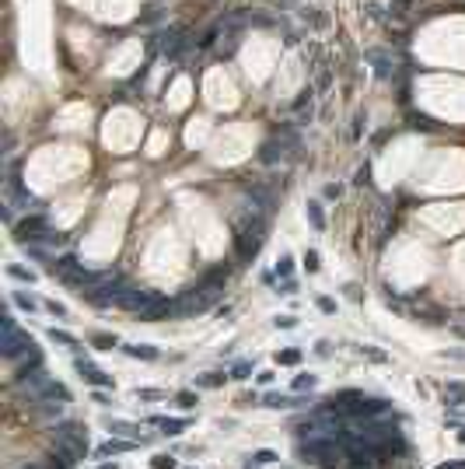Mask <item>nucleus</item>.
I'll return each instance as SVG.
<instances>
[{
	"label": "nucleus",
	"instance_id": "obj_1",
	"mask_svg": "<svg viewBox=\"0 0 465 469\" xmlns=\"http://www.w3.org/2000/svg\"><path fill=\"white\" fill-rule=\"evenodd\" d=\"M262 242H266V221L259 214H249L245 221H238V228H234V249H238L241 263H252L259 256V249H262Z\"/></svg>",
	"mask_w": 465,
	"mask_h": 469
},
{
	"label": "nucleus",
	"instance_id": "obj_2",
	"mask_svg": "<svg viewBox=\"0 0 465 469\" xmlns=\"http://www.w3.org/2000/svg\"><path fill=\"white\" fill-rule=\"evenodd\" d=\"M53 441H56V455L74 466L77 459H84V452H88V431L80 427V424H59V427L53 431Z\"/></svg>",
	"mask_w": 465,
	"mask_h": 469
},
{
	"label": "nucleus",
	"instance_id": "obj_3",
	"mask_svg": "<svg viewBox=\"0 0 465 469\" xmlns=\"http://www.w3.org/2000/svg\"><path fill=\"white\" fill-rule=\"evenodd\" d=\"M0 347H4V357H7V361H18L21 354H35L32 336L18 329L14 315H4V343H0Z\"/></svg>",
	"mask_w": 465,
	"mask_h": 469
},
{
	"label": "nucleus",
	"instance_id": "obj_4",
	"mask_svg": "<svg viewBox=\"0 0 465 469\" xmlns=\"http://www.w3.org/2000/svg\"><path fill=\"white\" fill-rule=\"evenodd\" d=\"M161 294H154V291H144V287H133V284H126L123 287V294L116 298V308H126V312H144V308H151Z\"/></svg>",
	"mask_w": 465,
	"mask_h": 469
},
{
	"label": "nucleus",
	"instance_id": "obj_5",
	"mask_svg": "<svg viewBox=\"0 0 465 469\" xmlns=\"http://www.w3.org/2000/svg\"><path fill=\"white\" fill-rule=\"evenodd\" d=\"M186 46H189V39H186V28H178V25L165 28V32H157V49H161L168 60H178L182 53H186Z\"/></svg>",
	"mask_w": 465,
	"mask_h": 469
},
{
	"label": "nucleus",
	"instance_id": "obj_6",
	"mask_svg": "<svg viewBox=\"0 0 465 469\" xmlns=\"http://www.w3.org/2000/svg\"><path fill=\"white\" fill-rule=\"evenodd\" d=\"M49 231V224H46V217L35 214V217H25L18 228H14V238H18L21 245H28V242H39L42 234Z\"/></svg>",
	"mask_w": 465,
	"mask_h": 469
},
{
	"label": "nucleus",
	"instance_id": "obj_7",
	"mask_svg": "<svg viewBox=\"0 0 465 469\" xmlns=\"http://www.w3.org/2000/svg\"><path fill=\"white\" fill-rule=\"evenodd\" d=\"M77 372L84 375V382H91V385H112V375L98 372V368H91L88 361H77Z\"/></svg>",
	"mask_w": 465,
	"mask_h": 469
},
{
	"label": "nucleus",
	"instance_id": "obj_8",
	"mask_svg": "<svg viewBox=\"0 0 465 469\" xmlns=\"http://www.w3.org/2000/svg\"><path fill=\"white\" fill-rule=\"evenodd\" d=\"M136 441H119V438H109V441H102V445H98V459H109V455H119V452H130L133 448Z\"/></svg>",
	"mask_w": 465,
	"mask_h": 469
},
{
	"label": "nucleus",
	"instance_id": "obj_9",
	"mask_svg": "<svg viewBox=\"0 0 465 469\" xmlns=\"http://www.w3.org/2000/svg\"><path fill=\"white\" fill-rule=\"evenodd\" d=\"M151 424H157L165 434H182V431H186V420H182V417H172V420H168V417H151Z\"/></svg>",
	"mask_w": 465,
	"mask_h": 469
},
{
	"label": "nucleus",
	"instance_id": "obj_10",
	"mask_svg": "<svg viewBox=\"0 0 465 469\" xmlns=\"http://www.w3.org/2000/svg\"><path fill=\"white\" fill-rule=\"evenodd\" d=\"M308 399H297V396H270L266 399V406H273V410H294V406H305Z\"/></svg>",
	"mask_w": 465,
	"mask_h": 469
},
{
	"label": "nucleus",
	"instance_id": "obj_11",
	"mask_svg": "<svg viewBox=\"0 0 465 469\" xmlns=\"http://www.w3.org/2000/svg\"><path fill=\"white\" fill-rule=\"evenodd\" d=\"M109 431H112V434H130V438H133V441H140V445H144V441H147V434H140V427H133V424H109Z\"/></svg>",
	"mask_w": 465,
	"mask_h": 469
},
{
	"label": "nucleus",
	"instance_id": "obj_12",
	"mask_svg": "<svg viewBox=\"0 0 465 469\" xmlns=\"http://www.w3.org/2000/svg\"><path fill=\"white\" fill-rule=\"evenodd\" d=\"M308 221H311V228H315V231H326V214H322V203H315V200L308 203Z\"/></svg>",
	"mask_w": 465,
	"mask_h": 469
},
{
	"label": "nucleus",
	"instance_id": "obj_13",
	"mask_svg": "<svg viewBox=\"0 0 465 469\" xmlns=\"http://www.w3.org/2000/svg\"><path fill=\"white\" fill-rule=\"evenodd\" d=\"M196 385H203V389H217V385H224V375L207 372V375H199V378H196Z\"/></svg>",
	"mask_w": 465,
	"mask_h": 469
},
{
	"label": "nucleus",
	"instance_id": "obj_14",
	"mask_svg": "<svg viewBox=\"0 0 465 469\" xmlns=\"http://www.w3.org/2000/svg\"><path fill=\"white\" fill-rule=\"evenodd\" d=\"M126 354H130V357H144V361H154V357H157L154 347H144V343H136V347H126Z\"/></svg>",
	"mask_w": 465,
	"mask_h": 469
},
{
	"label": "nucleus",
	"instance_id": "obj_15",
	"mask_svg": "<svg viewBox=\"0 0 465 469\" xmlns=\"http://www.w3.org/2000/svg\"><path fill=\"white\" fill-rule=\"evenodd\" d=\"M448 399H451V406H458V403H465V385H458V382H451V385H448Z\"/></svg>",
	"mask_w": 465,
	"mask_h": 469
},
{
	"label": "nucleus",
	"instance_id": "obj_16",
	"mask_svg": "<svg viewBox=\"0 0 465 469\" xmlns=\"http://www.w3.org/2000/svg\"><path fill=\"white\" fill-rule=\"evenodd\" d=\"M7 273L14 277V280H25V284H32V280H35V273H32V270H25V266H7Z\"/></svg>",
	"mask_w": 465,
	"mask_h": 469
},
{
	"label": "nucleus",
	"instance_id": "obj_17",
	"mask_svg": "<svg viewBox=\"0 0 465 469\" xmlns=\"http://www.w3.org/2000/svg\"><path fill=\"white\" fill-rule=\"evenodd\" d=\"M175 399H178V406H182V410H193L196 403H199V396H196V392H178Z\"/></svg>",
	"mask_w": 465,
	"mask_h": 469
},
{
	"label": "nucleus",
	"instance_id": "obj_18",
	"mask_svg": "<svg viewBox=\"0 0 465 469\" xmlns=\"http://www.w3.org/2000/svg\"><path fill=\"white\" fill-rule=\"evenodd\" d=\"M49 336H53L56 343H63V347H77V340H74L70 333H63V329H49Z\"/></svg>",
	"mask_w": 465,
	"mask_h": 469
},
{
	"label": "nucleus",
	"instance_id": "obj_19",
	"mask_svg": "<svg viewBox=\"0 0 465 469\" xmlns=\"http://www.w3.org/2000/svg\"><path fill=\"white\" fill-rule=\"evenodd\" d=\"M14 301H18L21 308H28V312H35V308H39V301H35V298H28V294H14Z\"/></svg>",
	"mask_w": 465,
	"mask_h": 469
},
{
	"label": "nucleus",
	"instance_id": "obj_20",
	"mask_svg": "<svg viewBox=\"0 0 465 469\" xmlns=\"http://www.w3.org/2000/svg\"><path fill=\"white\" fill-rule=\"evenodd\" d=\"M315 382H318L315 375H301V378H294V389H297V392H301V389H315Z\"/></svg>",
	"mask_w": 465,
	"mask_h": 469
},
{
	"label": "nucleus",
	"instance_id": "obj_21",
	"mask_svg": "<svg viewBox=\"0 0 465 469\" xmlns=\"http://www.w3.org/2000/svg\"><path fill=\"white\" fill-rule=\"evenodd\" d=\"M364 11H368V18H371V21H381V18H385V7H381V4H374V0H371Z\"/></svg>",
	"mask_w": 465,
	"mask_h": 469
},
{
	"label": "nucleus",
	"instance_id": "obj_22",
	"mask_svg": "<svg viewBox=\"0 0 465 469\" xmlns=\"http://www.w3.org/2000/svg\"><path fill=\"white\" fill-rule=\"evenodd\" d=\"M301 361V354L297 350H284V354H276V364H297Z\"/></svg>",
	"mask_w": 465,
	"mask_h": 469
},
{
	"label": "nucleus",
	"instance_id": "obj_23",
	"mask_svg": "<svg viewBox=\"0 0 465 469\" xmlns=\"http://www.w3.org/2000/svg\"><path fill=\"white\" fill-rule=\"evenodd\" d=\"M291 263H294L291 256H280V263H276V273H280V277H291Z\"/></svg>",
	"mask_w": 465,
	"mask_h": 469
},
{
	"label": "nucleus",
	"instance_id": "obj_24",
	"mask_svg": "<svg viewBox=\"0 0 465 469\" xmlns=\"http://www.w3.org/2000/svg\"><path fill=\"white\" fill-rule=\"evenodd\" d=\"M305 266H308V273H315L318 270V252L311 249V252H305Z\"/></svg>",
	"mask_w": 465,
	"mask_h": 469
},
{
	"label": "nucleus",
	"instance_id": "obj_25",
	"mask_svg": "<svg viewBox=\"0 0 465 469\" xmlns=\"http://www.w3.org/2000/svg\"><path fill=\"white\" fill-rule=\"evenodd\" d=\"M154 469H175V459H172V455H157Z\"/></svg>",
	"mask_w": 465,
	"mask_h": 469
},
{
	"label": "nucleus",
	"instance_id": "obj_26",
	"mask_svg": "<svg viewBox=\"0 0 465 469\" xmlns=\"http://www.w3.org/2000/svg\"><path fill=\"white\" fill-rule=\"evenodd\" d=\"M136 396H140V399H161L165 392H157V389H136Z\"/></svg>",
	"mask_w": 465,
	"mask_h": 469
},
{
	"label": "nucleus",
	"instance_id": "obj_27",
	"mask_svg": "<svg viewBox=\"0 0 465 469\" xmlns=\"http://www.w3.org/2000/svg\"><path fill=\"white\" fill-rule=\"evenodd\" d=\"M95 343L102 350H109V347H116V336H95Z\"/></svg>",
	"mask_w": 465,
	"mask_h": 469
},
{
	"label": "nucleus",
	"instance_id": "obj_28",
	"mask_svg": "<svg viewBox=\"0 0 465 469\" xmlns=\"http://www.w3.org/2000/svg\"><path fill=\"white\" fill-rule=\"evenodd\" d=\"M252 459H255V462H259V466H266V462H273V459H276V455H273V452H255Z\"/></svg>",
	"mask_w": 465,
	"mask_h": 469
},
{
	"label": "nucleus",
	"instance_id": "obj_29",
	"mask_svg": "<svg viewBox=\"0 0 465 469\" xmlns=\"http://www.w3.org/2000/svg\"><path fill=\"white\" fill-rule=\"evenodd\" d=\"M249 372H252V364H238L231 378H249Z\"/></svg>",
	"mask_w": 465,
	"mask_h": 469
},
{
	"label": "nucleus",
	"instance_id": "obj_30",
	"mask_svg": "<svg viewBox=\"0 0 465 469\" xmlns=\"http://www.w3.org/2000/svg\"><path fill=\"white\" fill-rule=\"evenodd\" d=\"M46 308H49V312H53V315H67V308H63V305H56V301H49V305H46Z\"/></svg>",
	"mask_w": 465,
	"mask_h": 469
},
{
	"label": "nucleus",
	"instance_id": "obj_31",
	"mask_svg": "<svg viewBox=\"0 0 465 469\" xmlns=\"http://www.w3.org/2000/svg\"><path fill=\"white\" fill-rule=\"evenodd\" d=\"M326 196H329V200H336V196H339V186H336V182H329V186H326Z\"/></svg>",
	"mask_w": 465,
	"mask_h": 469
},
{
	"label": "nucleus",
	"instance_id": "obj_32",
	"mask_svg": "<svg viewBox=\"0 0 465 469\" xmlns=\"http://www.w3.org/2000/svg\"><path fill=\"white\" fill-rule=\"evenodd\" d=\"M318 308H322V312H336V305H332L329 298H322V301H318Z\"/></svg>",
	"mask_w": 465,
	"mask_h": 469
},
{
	"label": "nucleus",
	"instance_id": "obj_33",
	"mask_svg": "<svg viewBox=\"0 0 465 469\" xmlns=\"http://www.w3.org/2000/svg\"><path fill=\"white\" fill-rule=\"evenodd\" d=\"M437 469H465V459H458V462H444V466H437Z\"/></svg>",
	"mask_w": 465,
	"mask_h": 469
},
{
	"label": "nucleus",
	"instance_id": "obj_34",
	"mask_svg": "<svg viewBox=\"0 0 465 469\" xmlns=\"http://www.w3.org/2000/svg\"><path fill=\"white\" fill-rule=\"evenodd\" d=\"M25 469H49V466H25Z\"/></svg>",
	"mask_w": 465,
	"mask_h": 469
},
{
	"label": "nucleus",
	"instance_id": "obj_35",
	"mask_svg": "<svg viewBox=\"0 0 465 469\" xmlns=\"http://www.w3.org/2000/svg\"><path fill=\"white\" fill-rule=\"evenodd\" d=\"M458 438H462V441H465V431H462V434H458Z\"/></svg>",
	"mask_w": 465,
	"mask_h": 469
}]
</instances>
